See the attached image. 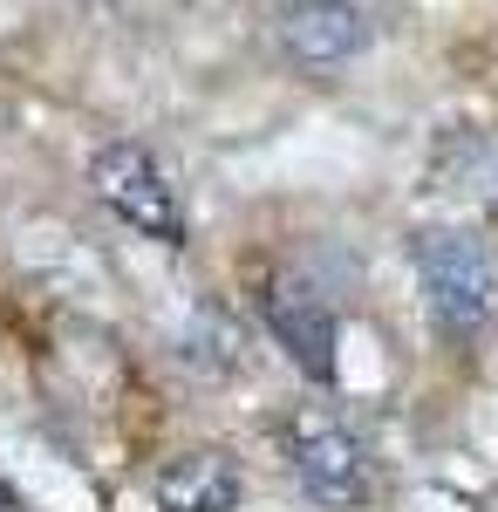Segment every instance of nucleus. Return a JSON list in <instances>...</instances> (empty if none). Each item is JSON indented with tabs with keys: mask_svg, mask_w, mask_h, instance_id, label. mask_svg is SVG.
<instances>
[{
	"mask_svg": "<svg viewBox=\"0 0 498 512\" xmlns=\"http://www.w3.org/2000/svg\"><path fill=\"white\" fill-rule=\"evenodd\" d=\"M280 48L307 69H335V62L369 48V21L355 0H294L280 14Z\"/></svg>",
	"mask_w": 498,
	"mask_h": 512,
	"instance_id": "obj_5",
	"label": "nucleus"
},
{
	"mask_svg": "<svg viewBox=\"0 0 498 512\" xmlns=\"http://www.w3.org/2000/svg\"><path fill=\"white\" fill-rule=\"evenodd\" d=\"M417 280L437 328L451 335H478L498 315V253L485 246V233L471 226H437L417 239Z\"/></svg>",
	"mask_w": 498,
	"mask_h": 512,
	"instance_id": "obj_1",
	"label": "nucleus"
},
{
	"mask_svg": "<svg viewBox=\"0 0 498 512\" xmlns=\"http://www.w3.org/2000/svg\"><path fill=\"white\" fill-rule=\"evenodd\" d=\"M239 465L219 451H185L157 472V512H232L239 506Z\"/></svg>",
	"mask_w": 498,
	"mask_h": 512,
	"instance_id": "obj_6",
	"label": "nucleus"
},
{
	"mask_svg": "<svg viewBox=\"0 0 498 512\" xmlns=\"http://www.w3.org/2000/svg\"><path fill=\"white\" fill-rule=\"evenodd\" d=\"M451 192L498 198V137H471L458 151V185H451Z\"/></svg>",
	"mask_w": 498,
	"mask_h": 512,
	"instance_id": "obj_8",
	"label": "nucleus"
},
{
	"mask_svg": "<svg viewBox=\"0 0 498 512\" xmlns=\"http://www.w3.org/2000/svg\"><path fill=\"white\" fill-rule=\"evenodd\" d=\"M267 328H273V342L287 349V362H294L301 376H314V383L335 376V308H328L314 287L273 280L267 287Z\"/></svg>",
	"mask_w": 498,
	"mask_h": 512,
	"instance_id": "obj_4",
	"label": "nucleus"
},
{
	"mask_svg": "<svg viewBox=\"0 0 498 512\" xmlns=\"http://www.w3.org/2000/svg\"><path fill=\"white\" fill-rule=\"evenodd\" d=\"M89 185L103 192L110 212H123L137 233L164 239V246H178L185 239V212H178V192H171V178L157 171L151 151H137V144H103L96 158H89Z\"/></svg>",
	"mask_w": 498,
	"mask_h": 512,
	"instance_id": "obj_3",
	"label": "nucleus"
},
{
	"mask_svg": "<svg viewBox=\"0 0 498 512\" xmlns=\"http://www.w3.org/2000/svg\"><path fill=\"white\" fill-rule=\"evenodd\" d=\"M287 465L301 478V492L314 506L328 512H348L369 499V451H362V437L335 424L328 410H301L294 424H287Z\"/></svg>",
	"mask_w": 498,
	"mask_h": 512,
	"instance_id": "obj_2",
	"label": "nucleus"
},
{
	"mask_svg": "<svg viewBox=\"0 0 498 512\" xmlns=\"http://www.w3.org/2000/svg\"><path fill=\"white\" fill-rule=\"evenodd\" d=\"M192 362L198 369H232L239 362V328H232L226 315H198V328H192Z\"/></svg>",
	"mask_w": 498,
	"mask_h": 512,
	"instance_id": "obj_7",
	"label": "nucleus"
}]
</instances>
